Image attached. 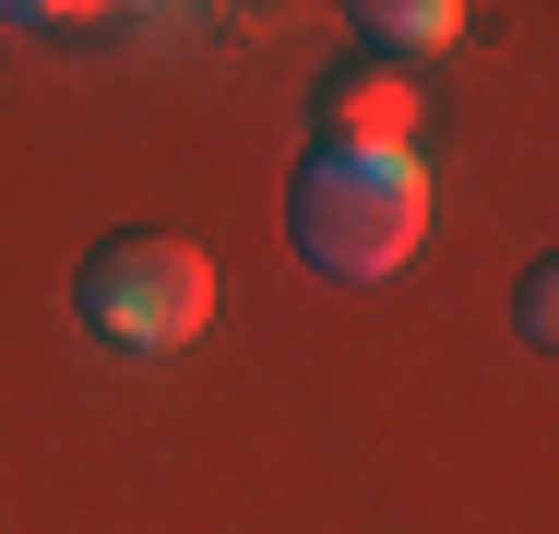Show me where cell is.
<instances>
[{"label": "cell", "mask_w": 559, "mask_h": 534, "mask_svg": "<svg viewBox=\"0 0 559 534\" xmlns=\"http://www.w3.org/2000/svg\"><path fill=\"white\" fill-rule=\"evenodd\" d=\"M310 155H417V84L381 60H334L310 96Z\"/></svg>", "instance_id": "obj_3"}, {"label": "cell", "mask_w": 559, "mask_h": 534, "mask_svg": "<svg viewBox=\"0 0 559 534\" xmlns=\"http://www.w3.org/2000/svg\"><path fill=\"white\" fill-rule=\"evenodd\" d=\"M512 332H524V344H548V332H559V262H536V274L512 286Z\"/></svg>", "instance_id": "obj_5"}, {"label": "cell", "mask_w": 559, "mask_h": 534, "mask_svg": "<svg viewBox=\"0 0 559 534\" xmlns=\"http://www.w3.org/2000/svg\"><path fill=\"white\" fill-rule=\"evenodd\" d=\"M286 238H298V262L334 274V286L405 274L417 238H429V179H417V155H298V179H286Z\"/></svg>", "instance_id": "obj_1"}, {"label": "cell", "mask_w": 559, "mask_h": 534, "mask_svg": "<svg viewBox=\"0 0 559 534\" xmlns=\"http://www.w3.org/2000/svg\"><path fill=\"white\" fill-rule=\"evenodd\" d=\"M72 310L96 344L119 356H167V344H191L203 320H215V262L191 250V238H108L84 274H72Z\"/></svg>", "instance_id": "obj_2"}, {"label": "cell", "mask_w": 559, "mask_h": 534, "mask_svg": "<svg viewBox=\"0 0 559 534\" xmlns=\"http://www.w3.org/2000/svg\"><path fill=\"white\" fill-rule=\"evenodd\" d=\"M345 24H357V60H381V72H393V60H429V48L464 36V12H452V0H357Z\"/></svg>", "instance_id": "obj_4"}]
</instances>
